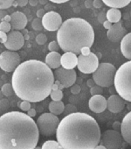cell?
I'll return each mask as SVG.
<instances>
[{
  "mask_svg": "<svg viewBox=\"0 0 131 149\" xmlns=\"http://www.w3.org/2000/svg\"><path fill=\"white\" fill-rule=\"evenodd\" d=\"M65 104L62 100L60 101H54L52 100L49 104V113H53L54 115H60L64 112Z\"/></svg>",
  "mask_w": 131,
  "mask_h": 149,
  "instance_id": "obj_22",
  "label": "cell"
},
{
  "mask_svg": "<svg viewBox=\"0 0 131 149\" xmlns=\"http://www.w3.org/2000/svg\"><path fill=\"white\" fill-rule=\"evenodd\" d=\"M42 149H64L56 141L49 140L45 141L42 145Z\"/></svg>",
  "mask_w": 131,
  "mask_h": 149,
  "instance_id": "obj_25",
  "label": "cell"
},
{
  "mask_svg": "<svg viewBox=\"0 0 131 149\" xmlns=\"http://www.w3.org/2000/svg\"><path fill=\"white\" fill-rule=\"evenodd\" d=\"M70 91L73 94H78V93H80V91H81V88H80V86L78 84H74L73 86L70 87Z\"/></svg>",
  "mask_w": 131,
  "mask_h": 149,
  "instance_id": "obj_37",
  "label": "cell"
},
{
  "mask_svg": "<svg viewBox=\"0 0 131 149\" xmlns=\"http://www.w3.org/2000/svg\"><path fill=\"white\" fill-rule=\"evenodd\" d=\"M120 134L125 142L131 146V111L127 113L120 125Z\"/></svg>",
  "mask_w": 131,
  "mask_h": 149,
  "instance_id": "obj_18",
  "label": "cell"
},
{
  "mask_svg": "<svg viewBox=\"0 0 131 149\" xmlns=\"http://www.w3.org/2000/svg\"><path fill=\"white\" fill-rule=\"evenodd\" d=\"M61 54L58 52H50L47 54L45 60V63L50 69H57L61 67L60 64Z\"/></svg>",
  "mask_w": 131,
  "mask_h": 149,
  "instance_id": "obj_21",
  "label": "cell"
},
{
  "mask_svg": "<svg viewBox=\"0 0 131 149\" xmlns=\"http://www.w3.org/2000/svg\"><path fill=\"white\" fill-rule=\"evenodd\" d=\"M15 1H16V2L17 3L19 6L20 7L26 6L28 4V2H29V0H15Z\"/></svg>",
  "mask_w": 131,
  "mask_h": 149,
  "instance_id": "obj_42",
  "label": "cell"
},
{
  "mask_svg": "<svg viewBox=\"0 0 131 149\" xmlns=\"http://www.w3.org/2000/svg\"><path fill=\"white\" fill-rule=\"evenodd\" d=\"M24 42V36L20 33V31L12 30L7 34V40L4 45L8 50L17 51L22 49Z\"/></svg>",
  "mask_w": 131,
  "mask_h": 149,
  "instance_id": "obj_13",
  "label": "cell"
},
{
  "mask_svg": "<svg viewBox=\"0 0 131 149\" xmlns=\"http://www.w3.org/2000/svg\"><path fill=\"white\" fill-rule=\"evenodd\" d=\"M95 84H96L95 82H94L93 79H89V80H87V86H88V87H92L93 86H94Z\"/></svg>",
  "mask_w": 131,
  "mask_h": 149,
  "instance_id": "obj_50",
  "label": "cell"
},
{
  "mask_svg": "<svg viewBox=\"0 0 131 149\" xmlns=\"http://www.w3.org/2000/svg\"><path fill=\"white\" fill-rule=\"evenodd\" d=\"M90 52H91V50H90V47H84L81 49L80 54H82V55H87V54H89Z\"/></svg>",
  "mask_w": 131,
  "mask_h": 149,
  "instance_id": "obj_41",
  "label": "cell"
},
{
  "mask_svg": "<svg viewBox=\"0 0 131 149\" xmlns=\"http://www.w3.org/2000/svg\"><path fill=\"white\" fill-rule=\"evenodd\" d=\"M85 6L87 7V9H90L93 6V2H92L91 0H87L85 2Z\"/></svg>",
  "mask_w": 131,
  "mask_h": 149,
  "instance_id": "obj_49",
  "label": "cell"
},
{
  "mask_svg": "<svg viewBox=\"0 0 131 149\" xmlns=\"http://www.w3.org/2000/svg\"><path fill=\"white\" fill-rule=\"evenodd\" d=\"M121 17H122L121 12L120 9L116 8H110L106 13V18L111 23H116L120 22Z\"/></svg>",
  "mask_w": 131,
  "mask_h": 149,
  "instance_id": "obj_23",
  "label": "cell"
},
{
  "mask_svg": "<svg viewBox=\"0 0 131 149\" xmlns=\"http://www.w3.org/2000/svg\"><path fill=\"white\" fill-rule=\"evenodd\" d=\"M54 81L53 72L45 63L29 60L14 70L11 84L15 94L21 100L37 103L49 97Z\"/></svg>",
  "mask_w": 131,
  "mask_h": 149,
  "instance_id": "obj_1",
  "label": "cell"
},
{
  "mask_svg": "<svg viewBox=\"0 0 131 149\" xmlns=\"http://www.w3.org/2000/svg\"><path fill=\"white\" fill-rule=\"evenodd\" d=\"M55 83H56V85H57V87H58V88H59V89L62 90L63 88H64V87H63V86H62V85L61 84H60L59 81H58V80H56V81H55Z\"/></svg>",
  "mask_w": 131,
  "mask_h": 149,
  "instance_id": "obj_53",
  "label": "cell"
},
{
  "mask_svg": "<svg viewBox=\"0 0 131 149\" xmlns=\"http://www.w3.org/2000/svg\"><path fill=\"white\" fill-rule=\"evenodd\" d=\"M39 139L36 123L26 113L10 111L0 116V149H34Z\"/></svg>",
  "mask_w": 131,
  "mask_h": 149,
  "instance_id": "obj_3",
  "label": "cell"
},
{
  "mask_svg": "<svg viewBox=\"0 0 131 149\" xmlns=\"http://www.w3.org/2000/svg\"><path fill=\"white\" fill-rule=\"evenodd\" d=\"M15 0H0V9H7L13 5Z\"/></svg>",
  "mask_w": 131,
  "mask_h": 149,
  "instance_id": "obj_30",
  "label": "cell"
},
{
  "mask_svg": "<svg viewBox=\"0 0 131 149\" xmlns=\"http://www.w3.org/2000/svg\"><path fill=\"white\" fill-rule=\"evenodd\" d=\"M103 6L102 0H94L93 2V6L96 9H100Z\"/></svg>",
  "mask_w": 131,
  "mask_h": 149,
  "instance_id": "obj_40",
  "label": "cell"
},
{
  "mask_svg": "<svg viewBox=\"0 0 131 149\" xmlns=\"http://www.w3.org/2000/svg\"><path fill=\"white\" fill-rule=\"evenodd\" d=\"M41 20L43 28L49 32L57 31L62 23L61 16L55 11L46 13Z\"/></svg>",
  "mask_w": 131,
  "mask_h": 149,
  "instance_id": "obj_12",
  "label": "cell"
},
{
  "mask_svg": "<svg viewBox=\"0 0 131 149\" xmlns=\"http://www.w3.org/2000/svg\"><path fill=\"white\" fill-rule=\"evenodd\" d=\"M12 27L10 22L2 21L0 22V31L4 32V33H9L11 30Z\"/></svg>",
  "mask_w": 131,
  "mask_h": 149,
  "instance_id": "obj_31",
  "label": "cell"
},
{
  "mask_svg": "<svg viewBox=\"0 0 131 149\" xmlns=\"http://www.w3.org/2000/svg\"><path fill=\"white\" fill-rule=\"evenodd\" d=\"M120 51L126 59L131 60V33L126 34L120 41Z\"/></svg>",
  "mask_w": 131,
  "mask_h": 149,
  "instance_id": "obj_20",
  "label": "cell"
},
{
  "mask_svg": "<svg viewBox=\"0 0 131 149\" xmlns=\"http://www.w3.org/2000/svg\"><path fill=\"white\" fill-rule=\"evenodd\" d=\"M53 3H56V4H62V3H65V2H69V0H49Z\"/></svg>",
  "mask_w": 131,
  "mask_h": 149,
  "instance_id": "obj_48",
  "label": "cell"
},
{
  "mask_svg": "<svg viewBox=\"0 0 131 149\" xmlns=\"http://www.w3.org/2000/svg\"><path fill=\"white\" fill-rule=\"evenodd\" d=\"M20 63L21 58L16 51L6 50L0 54V68L5 72H13Z\"/></svg>",
  "mask_w": 131,
  "mask_h": 149,
  "instance_id": "obj_10",
  "label": "cell"
},
{
  "mask_svg": "<svg viewBox=\"0 0 131 149\" xmlns=\"http://www.w3.org/2000/svg\"><path fill=\"white\" fill-rule=\"evenodd\" d=\"M29 2L32 6H36L39 3V1L38 0H29Z\"/></svg>",
  "mask_w": 131,
  "mask_h": 149,
  "instance_id": "obj_51",
  "label": "cell"
},
{
  "mask_svg": "<svg viewBox=\"0 0 131 149\" xmlns=\"http://www.w3.org/2000/svg\"><path fill=\"white\" fill-rule=\"evenodd\" d=\"M32 28L36 30V31H41L42 29H43V26H42V20L40 18H35L33 21H32L31 23Z\"/></svg>",
  "mask_w": 131,
  "mask_h": 149,
  "instance_id": "obj_28",
  "label": "cell"
},
{
  "mask_svg": "<svg viewBox=\"0 0 131 149\" xmlns=\"http://www.w3.org/2000/svg\"><path fill=\"white\" fill-rule=\"evenodd\" d=\"M98 21L100 22V23H103L105 20H107V18H106V14L103 13V12H100L99 15H98Z\"/></svg>",
  "mask_w": 131,
  "mask_h": 149,
  "instance_id": "obj_39",
  "label": "cell"
},
{
  "mask_svg": "<svg viewBox=\"0 0 131 149\" xmlns=\"http://www.w3.org/2000/svg\"><path fill=\"white\" fill-rule=\"evenodd\" d=\"M56 135L64 149H94L100 144L101 131L91 115L76 111L60 120Z\"/></svg>",
  "mask_w": 131,
  "mask_h": 149,
  "instance_id": "obj_2",
  "label": "cell"
},
{
  "mask_svg": "<svg viewBox=\"0 0 131 149\" xmlns=\"http://www.w3.org/2000/svg\"><path fill=\"white\" fill-rule=\"evenodd\" d=\"M78 56L77 55L72 52H65L61 55L60 64L64 69H74L77 66Z\"/></svg>",
  "mask_w": 131,
  "mask_h": 149,
  "instance_id": "obj_19",
  "label": "cell"
},
{
  "mask_svg": "<svg viewBox=\"0 0 131 149\" xmlns=\"http://www.w3.org/2000/svg\"><path fill=\"white\" fill-rule=\"evenodd\" d=\"M120 125H121V123L118 122H114L113 125V130H116V131H120Z\"/></svg>",
  "mask_w": 131,
  "mask_h": 149,
  "instance_id": "obj_46",
  "label": "cell"
},
{
  "mask_svg": "<svg viewBox=\"0 0 131 149\" xmlns=\"http://www.w3.org/2000/svg\"><path fill=\"white\" fill-rule=\"evenodd\" d=\"M1 91H2L4 97H12V96L13 95L14 93H14L12 85V84H9V83L5 84L2 87Z\"/></svg>",
  "mask_w": 131,
  "mask_h": 149,
  "instance_id": "obj_26",
  "label": "cell"
},
{
  "mask_svg": "<svg viewBox=\"0 0 131 149\" xmlns=\"http://www.w3.org/2000/svg\"><path fill=\"white\" fill-rule=\"evenodd\" d=\"M45 9H39L37 12H36V16H37V18L42 19V16L45 15Z\"/></svg>",
  "mask_w": 131,
  "mask_h": 149,
  "instance_id": "obj_44",
  "label": "cell"
},
{
  "mask_svg": "<svg viewBox=\"0 0 131 149\" xmlns=\"http://www.w3.org/2000/svg\"><path fill=\"white\" fill-rule=\"evenodd\" d=\"M7 12L5 9H0V22H2L3 18L7 15Z\"/></svg>",
  "mask_w": 131,
  "mask_h": 149,
  "instance_id": "obj_47",
  "label": "cell"
},
{
  "mask_svg": "<svg viewBox=\"0 0 131 149\" xmlns=\"http://www.w3.org/2000/svg\"><path fill=\"white\" fill-rule=\"evenodd\" d=\"M113 85L118 95L131 103V60L123 63L116 70Z\"/></svg>",
  "mask_w": 131,
  "mask_h": 149,
  "instance_id": "obj_5",
  "label": "cell"
},
{
  "mask_svg": "<svg viewBox=\"0 0 131 149\" xmlns=\"http://www.w3.org/2000/svg\"><path fill=\"white\" fill-rule=\"evenodd\" d=\"M99 64V58L95 54L90 52L87 55L79 54L76 67L82 74H90L97 69Z\"/></svg>",
  "mask_w": 131,
  "mask_h": 149,
  "instance_id": "obj_9",
  "label": "cell"
},
{
  "mask_svg": "<svg viewBox=\"0 0 131 149\" xmlns=\"http://www.w3.org/2000/svg\"><path fill=\"white\" fill-rule=\"evenodd\" d=\"M49 96H50L52 100L60 101V100H62V99L63 98V92H62V90L60 89L52 90Z\"/></svg>",
  "mask_w": 131,
  "mask_h": 149,
  "instance_id": "obj_27",
  "label": "cell"
},
{
  "mask_svg": "<svg viewBox=\"0 0 131 149\" xmlns=\"http://www.w3.org/2000/svg\"><path fill=\"white\" fill-rule=\"evenodd\" d=\"M55 80H58L64 88H69L75 84L76 80V72L74 69L67 70L59 67L53 73Z\"/></svg>",
  "mask_w": 131,
  "mask_h": 149,
  "instance_id": "obj_11",
  "label": "cell"
},
{
  "mask_svg": "<svg viewBox=\"0 0 131 149\" xmlns=\"http://www.w3.org/2000/svg\"><path fill=\"white\" fill-rule=\"evenodd\" d=\"M103 3L110 8L121 9L130 3L131 0H102Z\"/></svg>",
  "mask_w": 131,
  "mask_h": 149,
  "instance_id": "obj_24",
  "label": "cell"
},
{
  "mask_svg": "<svg viewBox=\"0 0 131 149\" xmlns=\"http://www.w3.org/2000/svg\"><path fill=\"white\" fill-rule=\"evenodd\" d=\"M77 111V109H76V107L73 104H67V106H65V109H64V112L65 113H67V114H69V113H75V112ZM63 112V113H64Z\"/></svg>",
  "mask_w": 131,
  "mask_h": 149,
  "instance_id": "obj_35",
  "label": "cell"
},
{
  "mask_svg": "<svg viewBox=\"0 0 131 149\" xmlns=\"http://www.w3.org/2000/svg\"><path fill=\"white\" fill-rule=\"evenodd\" d=\"M34 149H42V148H41V147H37V146H36V147L34 148Z\"/></svg>",
  "mask_w": 131,
  "mask_h": 149,
  "instance_id": "obj_58",
  "label": "cell"
},
{
  "mask_svg": "<svg viewBox=\"0 0 131 149\" xmlns=\"http://www.w3.org/2000/svg\"><path fill=\"white\" fill-rule=\"evenodd\" d=\"M116 69L110 63H101L93 73V80L101 87H110L113 85Z\"/></svg>",
  "mask_w": 131,
  "mask_h": 149,
  "instance_id": "obj_6",
  "label": "cell"
},
{
  "mask_svg": "<svg viewBox=\"0 0 131 149\" xmlns=\"http://www.w3.org/2000/svg\"><path fill=\"white\" fill-rule=\"evenodd\" d=\"M103 93V87H101L100 86L95 84L94 86L90 87V93L92 94V96L102 95Z\"/></svg>",
  "mask_w": 131,
  "mask_h": 149,
  "instance_id": "obj_29",
  "label": "cell"
},
{
  "mask_svg": "<svg viewBox=\"0 0 131 149\" xmlns=\"http://www.w3.org/2000/svg\"><path fill=\"white\" fill-rule=\"evenodd\" d=\"M19 108L22 110V111L27 112L31 108V103L27 100H22L19 104Z\"/></svg>",
  "mask_w": 131,
  "mask_h": 149,
  "instance_id": "obj_32",
  "label": "cell"
},
{
  "mask_svg": "<svg viewBox=\"0 0 131 149\" xmlns=\"http://www.w3.org/2000/svg\"><path fill=\"white\" fill-rule=\"evenodd\" d=\"M3 97H4V95H3V93H2V91H0V100H1V99H2V98H3Z\"/></svg>",
  "mask_w": 131,
  "mask_h": 149,
  "instance_id": "obj_57",
  "label": "cell"
},
{
  "mask_svg": "<svg viewBox=\"0 0 131 149\" xmlns=\"http://www.w3.org/2000/svg\"><path fill=\"white\" fill-rule=\"evenodd\" d=\"M38 1H39V2H40L41 5H46L47 3V1H48V0H38Z\"/></svg>",
  "mask_w": 131,
  "mask_h": 149,
  "instance_id": "obj_55",
  "label": "cell"
},
{
  "mask_svg": "<svg viewBox=\"0 0 131 149\" xmlns=\"http://www.w3.org/2000/svg\"><path fill=\"white\" fill-rule=\"evenodd\" d=\"M10 20H11V16H10V15H8V14H7L6 16H5L4 18H3L2 21H5V22H10Z\"/></svg>",
  "mask_w": 131,
  "mask_h": 149,
  "instance_id": "obj_52",
  "label": "cell"
},
{
  "mask_svg": "<svg viewBox=\"0 0 131 149\" xmlns=\"http://www.w3.org/2000/svg\"><path fill=\"white\" fill-rule=\"evenodd\" d=\"M60 49L57 41H52L48 45V49L50 52H57Z\"/></svg>",
  "mask_w": 131,
  "mask_h": 149,
  "instance_id": "obj_34",
  "label": "cell"
},
{
  "mask_svg": "<svg viewBox=\"0 0 131 149\" xmlns=\"http://www.w3.org/2000/svg\"><path fill=\"white\" fill-rule=\"evenodd\" d=\"M27 115L29 116L30 118H34V117H36V111L34 108H30V109L27 111V113H26Z\"/></svg>",
  "mask_w": 131,
  "mask_h": 149,
  "instance_id": "obj_43",
  "label": "cell"
},
{
  "mask_svg": "<svg viewBox=\"0 0 131 149\" xmlns=\"http://www.w3.org/2000/svg\"><path fill=\"white\" fill-rule=\"evenodd\" d=\"M11 20H10V24H11L12 29L13 30L21 31L22 29H25L28 23L26 16L23 13L19 11L14 12L13 13L10 15Z\"/></svg>",
  "mask_w": 131,
  "mask_h": 149,
  "instance_id": "obj_16",
  "label": "cell"
},
{
  "mask_svg": "<svg viewBox=\"0 0 131 149\" xmlns=\"http://www.w3.org/2000/svg\"><path fill=\"white\" fill-rule=\"evenodd\" d=\"M60 121L57 116L51 113H44L41 114L36 122L40 134L45 137H51L56 134Z\"/></svg>",
  "mask_w": 131,
  "mask_h": 149,
  "instance_id": "obj_7",
  "label": "cell"
},
{
  "mask_svg": "<svg viewBox=\"0 0 131 149\" xmlns=\"http://www.w3.org/2000/svg\"><path fill=\"white\" fill-rule=\"evenodd\" d=\"M107 108L110 112L118 113L125 107V100L118 94H113L107 100Z\"/></svg>",
  "mask_w": 131,
  "mask_h": 149,
  "instance_id": "obj_15",
  "label": "cell"
},
{
  "mask_svg": "<svg viewBox=\"0 0 131 149\" xmlns=\"http://www.w3.org/2000/svg\"><path fill=\"white\" fill-rule=\"evenodd\" d=\"M100 142L107 149H121L123 138L120 131L113 129L107 130L101 134Z\"/></svg>",
  "mask_w": 131,
  "mask_h": 149,
  "instance_id": "obj_8",
  "label": "cell"
},
{
  "mask_svg": "<svg viewBox=\"0 0 131 149\" xmlns=\"http://www.w3.org/2000/svg\"><path fill=\"white\" fill-rule=\"evenodd\" d=\"M9 107V100L6 98H2L0 100V109L2 111H6Z\"/></svg>",
  "mask_w": 131,
  "mask_h": 149,
  "instance_id": "obj_36",
  "label": "cell"
},
{
  "mask_svg": "<svg viewBox=\"0 0 131 149\" xmlns=\"http://www.w3.org/2000/svg\"><path fill=\"white\" fill-rule=\"evenodd\" d=\"M127 34V30L123 26L122 22H118L113 23L109 29H107V38L113 42H120L123 38Z\"/></svg>",
  "mask_w": 131,
  "mask_h": 149,
  "instance_id": "obj_14",
  "label": "cell"
},
{
  "mask_svg": "<svg viewBox=\"0 0 131 149\" xmlns=\"http://www.w3.org/2000/svg\"><path fill=\"white\" fill-rule=\"evenodd\" d=\"M36 41L39 45H44L47 42V36L44 33H40L36 36Z\"/></svg>",
  "mask_w": 131,
  "mask_h": 149,
  "instance_id": "obj_33",
  "label": "cell"
},
{
  "mask_svg": "<svg viewBox=\"0 0 131 149\" xmlns=\"http://www.w3.org/2000/svg\"><path fill=\"white\" fill-rule=\"evenodd\" d=\"M7 40V33L4 32L0 31V43H3L6 42Z\"/></svg>",
  "mask_w": 131,
  "mask_h": 149,
  "instance_id": "obj_38",
  "label": "cell"
},
{
  "mask_svg": "<svg viewBox=\"0 0 131 149\" xmlns=\"http://www.w3.org/2000/svg\"><path fill=\"white\" fill-rule=\"evenodd\" d=\"M21 31H22V33H21L22 35H24V34H28V30H27V29H26V28L23 29H22Z\"/></svg>",
  "mask_w": 131,
  "mask_h": 149,
  "instance_id": "obj_56",
  "label": "cell"
},
{
  "mask_svg": "<svg viewBox=\"0 0 131 149\" xmlns=\"http://www.w3.org/2000/svg\"><path fill=\"white\" fill-rule=\"evenodd\" d=\"M103 27H104L105 29H109L110 27L112 26V25H113V23H111V22H110V21H108V20H105L104 22H103Z\"/></svg>",
  "mask_w": 131,
  "mask_h": 149,
  "instance_id": "obj_45",
  "label": "cell"
},
{
  "mask_svg": "<svg viewBox=\"0 0 131 149\" xmlns=\"http://www.w3.org/2000/svg\"><path fill=\"white\" fill-rule=\"evenodd\" d=\"M60 49L65 52L80 54L82 47L93 46L95 39L94 28L87 20L70 18L62 22L56 34Z\"/></svg>",
  "mask_w": 131,
  "mask_h": 149,
  "instance_id": "obj_4",
  "label": "cell"
},
{
  "mask_svg": "<svg viewBox=\"0 0 131 149\" xmlns=\"http://www.w3.org/2000/svg\"><path fill=\"white\" fill-rule=\"evenodd\" d=\"M94 149H107V148H106V147L103 146V145H98L94 148Z\"/></svg>",
  "mask_w": 131,
  "mask_h": 149,
  "instance_id": "obj_54",
  "label": "cell"
},
{
  "mask_svg": "<svg viewBox=\"0 0 131 149\" xmlns=\"http://www.w3.org/2000/svg\"><path fill=\"white\" fill-rule=\"evenodd\" d=\"M107 105V99L103 95H94L89 100V108L96 113H103Z\"/></svg>",
  "mask_w": 131,
  "mask_h": 149,
  "instance_id": "obj_17",
  "label": "cell"
}]
</instances>
